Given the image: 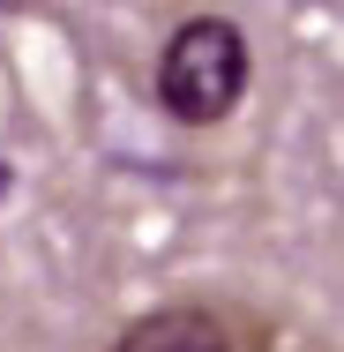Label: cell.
I'll return each instance as SVG.
<instances>
[{
	"label": "cell",
	"instance_id": "2",
	"mask_svg": "<svg viewBox=\"0 0 344 352\" xmlns=\"http://www.w3.org/2000/svg\"><path fill=\"white\" fill-rule=\"evenodd\" d=\"M113 352H232V330L209 307H150L113 338Z\"/></svg>",
	"mask_w": 344,
	"mask_h": 352
},
{
	"label": "cell",
	"instance_id": "1",
	"mask_svg": "<svg viewBox=\"0 0 344 352\" xmlns=\"http://www.w3.org/2000/svg\"><path fill=\"white\" fill-rule=\"evenodd\" d=\"M247 75H255L247 30L232 15H187L157 53V105L180 128H217V120L240 113Z\"/></svg>",
	"mask_w": 344,
	"mask_h": 352
}]
</instances>
